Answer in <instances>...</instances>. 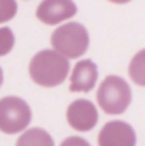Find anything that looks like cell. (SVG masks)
Instances as JSON below:
<instances>
[{
	"instance_id": "8fae6325",
	"label": "cell",
	"mask_w": 145,
	"mask_h": 146,
	"mask_svg": "<svg viewBox=\"0 0 145 146\" xmlns=\"http://www.w3.org/2000/svg\"><path fill=\"white\" fill-rule=\"evenodd\" d=\"M15 44V36L12 29L9 27H0V56H7Z\"/></svg>"
},
{
	"instance_id": "3957f363",
	"label": "cell",
	"mask_w": 145,
	"mask_h": 146,
	"mask_svg": "<svg viewBox=\"0 0 145 146\" xmlns=\"http://www.w3.org/2000/svg\"><path fill=\"white\" fill-rule=\"evenodd\" d=\"M97 104L109 115H119L132 104V88L118 75L106 76L97 88Z\"/></svg>"
},
{
	"instance_id": "6da1fadb",
	"label": "cell",
	"mask_w": 145,
	"mask_h": 146,
	"mask_svg": "<svg viewBox=\"0 0 145 146\" xmlns=\"http://www.w3.org/2000/svg\"><path fill=\"white\" fill-rule=\"evenodd\" d=\"M70 73V61L53 49H41L29 61L31 80L44 88L62 85Z\"/></svg>"
},
{
	"instance_id": "52a82bcc",
	"label": "cell",
	"mask_w": 145,
	"mask_h": 146,
	"mask_svg": "<svg viewBox=\"0 0 145 146\" xmlns=\"http://www.w3.org/2000/svg\"><path fill=\"white\" fill-rule=\"evenodd\" d=\"M99 146H135V129L125 121H109L103 126L97 136Z\"/></svg>"
},
{
	"instance_id": "9c48e42d",
	"label": "cell",
	"mask_w": 145,
	"mask_h": 146,
	"mask_svg": "<svg viewBox=\"0 0 145 146\" xmlns=\"http://www.w3.org/2000/svg\"><path fill=\"white\" fill-rule=\"evenodd\" d=\"M15 146H55V143L48 131L41 127H31L21 133Z\"/></svg>"
},
{
	"instance_id": "4fadbf2b",
	"label": "cell",
	"mask_w": 145,
	"mask_h": 146,
	"mask_svg": "<svg viewBox=\"0 0 145 146\" xmlns=\"http://www.w3.org/2000/svg\"><path fill=\"white\" fill-rule=\"evenodd\" d=\"M60 146H91V143L84 138H79V136H70L67 139H63V143Z\"/></svg>"
},
{
	"instance_id": "277c9868",
	"label": "cell",
	"mask_w": 145,
	"mask_h": 146,
	"mask_svg": "<svg viewBox=\"0 0 145 146\" xmlns=\"http://www.w3.org/2000/svg\"><path fill=\"white\" fill-rule=\"evenodd\" d=\"M33 112L29 104L15 95L0 99V131L5 134H17L28 129Z\"/></svg>"
},
{
	"instance_id": "5b68a950",
	"label": "cell",
	"mask_w": 145,
	"mask_h": 146,
	"mask_svg": "<svg viewBox=\"0 0 145 146\" xmlns=\"http://www.w3.org/2000/svg\"><path fill=\"white\" fill-rule=\"evenodd\" d=\"M97 119H99V114H97L96 106L87 99L73 100L67 109L68 126L80 133H87V131L94 129L97 124Z\"/></svg>"
},
{
	"instance_id": "7c38bea8",
	"label": "cell",
	"mask_w": 145,
	"mask_h": 146,
	"mask_svg": "<svg viewBox=\"0 0 145 146\" xmlns=\"http://www.w3.org/2000/svg\"><path fill=\"white\" fill-rule=\"evenodd\" d=\"M17 14V2L15 0H0V24L9 22Z\"/></svg>"
},
{
	"instance_id": "5bb4252c",
	"label": "cell",
	"mask_w": 145,
	"mask_h": 146,
	"mask_svg": "<svg viewBox=\"0 0 145 146\" xmlns=\"http://www.w3.org/2000/svg\"><path fill=\"white\" fill-rule=\"evenodd\" d=\"M109 2H113V3H128V2H132V0H109Z\"/></svg>"
},
{
	"instance_id": "9a60e30c",
	"label": "cell",
	"mask_w": 145,
	"mask_h": 146,
	"mask_svg": "<svg viewBox=\"0 0 145 146\" xmlns=\"http://www.w3.org/2000/svg\"><path fill=\"white\" fill-rule=\"evenodd\" d=\"M2 83H3V72H2V66H0V87H2Z\"/></svg>"
},
{
	"instance_id": "8992f818",
	"label": "cell",
	"mask_w": 145,
	"mask_h": 146,
	"mask_svg": "<svg viewBox=\"0 0 145 146\" xmlns=\"http://www.w3.org/2000/svg\"><path fill=\"white\" fill-rule=\"evenodd\" d=\"M77 14L73 0H43L36 9V17L46 26H56Z\"/></svg>"
},
{
	"instance_id": "7a4b0ae2",
	"label": "cell",
	"mask_w": 145,
	"mask_h": 146,
	"mask_svg": "<svg viewBox=\"0 0 145 146\" xmlns=\"http://www.w3.org/2000/svg\"><path fill=\"white\" fill-rule=\"evenodd\" d=\"M53 51L67 60H77L85 54L89 48V33L79 22H65L51 34Z\"/></svg>"
},
{
	"instance_id": "ba28073f",
	"label": "cell",
	"mask_w": 145,
	"mask_h": 146,
	"mask_svg": "<svg viewBox=\"0 0 145 146\" xmlns=\"http://www.w3.org/2000/svg\"><path fill=\"white\" fill-rule=\"evenodd\" d=\"M70 75V92H91L97 83V66L92 60L77 61Z\"/></svg>"
},
{
	"instance_id": "30bf717a",
	"label": "cell",
	"mask_w": 145,
	"mask_h": 146,
	"mask_svg": "<svg viewBox=\"0 0 145 146\" xmlns=\"http://www.w3.org/2000/svg\"><path fill=\"white\" fill-rule=\"evenodd\" d=\"M128 75L133 80V83H137L138 87L145 85V51L140 49L130 61L128 66Z\"/></svg>"
}]
</instances>
